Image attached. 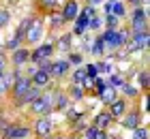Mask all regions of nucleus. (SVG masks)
<instances>
[{"mask_svg": "<svg viewBox=\"0 0 150 139\" xmlns=\"http://www.w3.org/2000/svg\"><path fill=\"white\" fill-rule=\"evenodd\" d=\"M97 71H99V73H112V62H99V64H97Z\"/></svg>", "mask_w": 150, "mask_h": 139, "instance_id": "nucleus-36", "label": "nucleus"}, {"mask_svg": "<svg viewBox=\"0 0 150 139\" xmlns=\"http://www.w3.org/2000/svg\"><path fill=\"white\" fill-rule=\"evenodd\" d=\"M73 83H75V86H81V88H88V86L92 83V79L86 75V68H84V66L77 68V71L73 73Z\"/></svg>", "mask_w": 150, "mask_h": 139, "instance_id": "nucleus-16", "label": "nucleus"}, {"mask_svg": "<svg viewBox=\"0 0 150 139\" xmlns=\"http://www.w3.org/2000/svg\"><path fill=\"white\" fill-rule=\"evenodd\" d=\"M9 22H11V13L6 9H0V28H4Z\"/></svg>", "mask_w": 150, "mask_h": 139, "instance_id": "nucleus-28", "label": "nucleus"}, {"mask_svg": "<svg viewBox=\"0 0 150 139\" xmlns=\"http://www.w3.org/2000/svg\"><path fill=\"white\" fill-rule=\"evenodd\" d=\"M112 15H116V17H118V19H122V17H127V6H125V2H120V0H118V2H112Z\"/></svg>", "mask_w": 150, "mask_h": 139, "instance_id": "nucleus-22", "label": "nucleus"}, {"mask_svg": "<svg viewBox=\"0 0 150 139\" xmlns=\"http://www.w3.org/2000/svg\"><path fill=\"white\" fill-rule=\"evenodd\" d=\"M54 47H56L58 52H69V49H71V34H62Z\"/></svg>", "mask_w": 150, "mask_h": 139, "instance_id": "nucleus-23", "label": "nucleus"}, {"mask_svg": "<svg viewBox=\"0 0 150 139\" xmlns=\"http://www.w3.org/2000/svg\"><path fill=\"white\" fill-rule=\"evenodd\" d=\"M139 124H142V114L139 111H129L127 116H122V126L129 128V131L137 128Z\"/></svg>", "mask_w": 150, "mask_h": 139, "instance_id": "nucleus-8", "label": "nucleus"}, {"mask_svg": "<svg viewBox=\"0 0 150 139\" xmlns=\"http://www.w3.org/2000/svg\"><path fill=\"white\" fill-rule=\"evenodd\" d=\"M139 86L144 88V90H148L150 88V79H148V71H142L139 73Z\"/></svg>", "mask_w": 150, "mask_h": 139, "instance_id": "nucleus-31", "label": "nucleus"}, {"mask_svg": "<svg viewBox=\"0 0 150 139\" xmlns=\"http://www.w3.org/2000/svg\"><path fill=\"white\" fill-rule=\"evenodd\" d=\"M73 22H75L73 34H77V37H81V34H84V32L88 30V22H90V19H88V17H84V15H81V13H79V15L75 17V19H73Z\"/></svg>", "mask_w": 150, "mask_h": 139, "instance_id": "nucleus-17", "label": "nucleus"}, {"mask_svg": "<svg viewBox=\"0 0 150 139\" xmlns=\"http://www.w3.org/2000/svg\"><path fill=\"white\" fill-rule=\"evenodd\" d=\"M13 64L15 66H24L26 62L30 60V52L28 49H24V47H17V49H13Z\"/></svg>", "mask_w": 150, "mask_h": 139, "instance_id": "nucleus-13", "label": "nucleus"}, {"mask_svg": "<svg viewBox=\"0 0 150 139\" xmlns=\"http://www.w3.org/2000/svg\"><path fill=\"white\" fill-rule=\"evenodd\" d=\"M118 22H120V19L116 17V15H112V13L105 17V24H107V28H116V26H118Z\"/></svg>", "mask_w": 150, "mask_h": 139, "instance_id": "nucleus-37", "label": "nucleus"}, {"mask_svg": "<svg viewBox=\"0 0 150 139\" xmlns=\"http://www.w3.org/2000/svg\"><path fill=\"white\" fill-rule=\"evenodd\" d=\"M133 139H148V128H142V126L133 128Z\"/></svg>", "mask_w": 150, "mask_h": 139, "instance_id": "nucleus-29", "label": "nucleus"}, {"mask_svg": "<svg viewBox=\"0 0 150 139\" xmlns=\"http://www.w3.org/2000/svg\"><path fill=\"white\" fill-rule=\"evenodd\" d=\"M47 139H50V137H47ZM56 139H60V137H56Z\"/></svg>", "mask_w": 150, "mask_h": 139, "instance_id": "nucleus-51", "label": "nucleus"}, {"mask_svg": "<svg viewBox=\"0 0 150 139\" xmlns=\"http://www.w3.org/2000/svg\"><path fill=\"white\" fill-rule=\"evenodd\" d=\"M69 64H81V56L79 54H71L69 56Z\"/></svg>", "mask_w": 150, "mask_h": 139, "instance_id": "nucleus-40", "label": "nucleus"}, {"mask_svg": "<svg viewBox=\"0 0 150 139\" xmlns=\"http://www.w3.org/2000/svg\"><path fill=\"white\" fill-rule=\"evenodd\" d=\"M127 114V101H122V99H114L112 103H110V116L114 118H122Z\"/></svg>", "mask_w": 150, "mask_h": 139, "instance_id": "nucleus-10", "label": "nucleus"}, {"mask_svg": "<svg viewBox=\"0 0 150 139\" xmlns=\"http://www.w3.org/2000/svg\"><path fill=\"white\" fill-rule=\"evenodd\" d=\"M54 107L56 109H60V111H64L67 107H69V96H67V92H62V90H58L56 92V96H54Z\"/></svg>", "mask_w": 150, "mask_h": 139, "instance_id": "nucleus-19", "label": "nucleus"}, {"mask_svg": "<svg viewBox=\"0 0 150 139\" xmlns=\"http://www.w3.org/2000/svg\"><path fill=\"white\" fill-rule=\"evenodd\" d=\"M90 52L94 54V56H103L107 49H105V41L101 39V37H97L94 39V43H92V47H90Z\"/></svg>", "mask_w": 150, "mask_h": 139, "instance_id": "nucleus-24", "label": "nucleus"}, {"mask_svg": "<svg viewBox=\"0 0 150 139\" xmlns=\"http://www.w3.org/2000/svg\"><path fill=\"white\" fill-rule=\"evenodd\" d=\"M30 81H32V86H37V88H47V83H50V73H45V71H39L35 75H30Z\"/></svg>", "mask_w": 150, "mask_h": 139, "instance_id": "nucleus-14", "label": "nucleus"}, {"mask_svg": "<svg viewBox=\"0 0 150 139\" xmlns=\"http://www.w3.org/2000/svg\"><path fill=\"white\" fill-rule=\"evenodd\" d=\"M41 4L47 9V6H54V4H56V0H41Z\"/></svg>", "mask_w": 150, "mask_h": 139, "instance_id": "nucleus-43", "label": "nucleus"}, {"mask_svg": "<svg viewBox=\"0 0 150 139\" xmlns=\"http://www.w3.org/2000/svg\"><path fill=\"white\" fill-rule=\"evenodd\" d=\"M2 75H4V71H0V77H2Z\"/></svg>", "mask_w": 150, "mask_h": 139, "instance_id": "nucleus-48", "label": "nucleus"}, {"mask_svg": "<svg viewBox=\"0 0 150 139\" xmlns=\"http://www.w3.org/2000/svg\"><path fill=\"white\" fill-rule=\"evenodd\" d=\"M69 60H58V62H52V77H62V75L69 73Z\"/></svg>", "mask_w": 150, "mask_h": 139, "instance_id": "nucleus-15", "label": "nucleus"}, {"mask_svg": "<svg viewBox=\"0 0 150 139\" xmlns=\"http://www.w3.org/2000/svg\"><path fill=\"white\" fill-rule=\"evenodd\" d=\"M84 68H86V75H88L90 79H94V77L99 75V71H97V64H86Z\"/></svg>", "mask_w": 150, "mask_h": 139, "instance_id": "nucleus-33", "label": "nucleus"}, {"mask_svg": "<svg viewBox=\"0 0 150 139\" xmlns=\"http://www.w3.org/2000/svg\"><path fill=\"white\" fill-rule=\"evenodd\" d=\"M101 24H103V19L94 15V17H90V22H88V28H92V30H99V28H101Z\"/></svg>", "mask_w": 150, "mask_h": 139, "instance_id": "nucleus-34", "label": "nucleus"}, {"mask_svg": "<svg viewBox=\"0 0 150 139\" xmlns=\"http://www.w3.org/2000/svg\"><path fill=\"white\" fill-rule=\"evenodd\" d=\"M54 52H56L54 43H45V45L37 47V49L30 54V60H32V62H39V60H43V58H50V56H52Z\"/></svg>", "mask_w": 150, "mask_h": 139, "instance_id": "nucleus-7", "label": "nucleus"}, {"mask_svg": "<svg viewBox=\"0 0 150 139\" xmlns=\"http://www.w3.org/2000/svg\"><path fill=\"white\" fill-rule=\"evenodd\" d=\"M112 122H114V118L110 116V111H101V114H97V116H94V120H92V124L97 128H101V131H107L112 126Z\"/></svg>", "mask_w": 150, "mask_h": 139, "instance_id": "nucleus-9", "label": "nucleus"}, {"mask_svg": "<svg viewBox=\"0 0 150 139\" xmlns=\"http://www.w3.org/2000/svg\"><path fill=\"white\" fill-rule=\"evenodd\" d=\"M92 81H94V88H97V92H101V90H103V88L107 86V83H105L103 79H101V77H94Z\"/></svg>", "mask_w": 150, "mask_h": 139, "instance_id": "nucleus-39", "label": "nucleus"}, {"mask_svg": "<svg viewBox=\"0 0 150 139\" xmlns=\"http://www.w3.org/2000/svg\"><path fill=\"white\" fill-rule=\"evenodd\" d=\"M101 39L105 41V49H118V47L125 45L122 30H116V28H107V30L101 34Z\"/></svg>", "mask_w": 150, "mask_h": 139, "instance_id": "nucleus-3", "label": "nucleus"}, {"mask_svg": "<svg viewBox=\"0 0 150 139\" xmlns=\"http://www.w3.org/2000/svg\"><path fill=\"white\" fill-rule=\"evenodd\" d=\"M13 81H15V77H13V73H4L2 77H0V96H2V94H6V92L11 90Z\"/></svg>", "mask_w": 150, "mask_h": 139, "instance_id": "nucleus-20", "label": "nucleus"}, {"mask_svg": "<svg viewBox=\"0 0 150 139\" xmlns=\"http://www.w3.org/2000/svg\"><path fill=\"white\" fill-rule=\"evenodd\" d=\"M52 28H60V26H62L64 24V17H62V13H54V15H52Z\"/></svg>", "mask_w": 150, "mask_h": 139, "instance_id": "nucleus-27", "label": "nucleus"}, {"mask_svg": "<svg viewBox=\"0 0 150 139\" xmlns=\"http://www.w3.org/2000/svg\"><path fill=\"white\" fill-rule=\"evenodd\" d=\"M79 13H81L84 17H88V19L97 15V13H94V6H90V4H86V6H84V11H79Z\"/></svg>", "mask_w": 150, "mask_h": 139, "instance_id": "nucleus-38", "label": "nucleus"}, {"mask_svg": "<svg viewBox=\"0 0 150 139\" xmlns=\"http://www.w3.org/2000/svg\"><path fill=\"white\" fill-rule=\"evenodd\" d=\"M75 139H86V137H75Z\"/></svg>", "mask_w": 150, "mask_h": 139, "instance_id": "nucleus-49", "label": "nucleus"}, {"mask_svg": "<svg viewBox=\"0 0 150 139\" xmlns=\"http://www.w3.org/2000/svg\"><path fill=\"white\" fill-rule=\"evenodd\" d=\"M6 62H9V58H6V54L2 52V54H0V71H4V68H6Z\"/></svg>", "mask_w": 150, "mask_h": 139, "instance_id": "nucleus-42", "label": "nucleus"}, {"mask_svg": "<svg viewBox=\"0 0 150 139\" xmlns=\"http://www.w3.org/2000/svg\"><path fill=\"white\" fill-rule=\"evenodd\" d=\"M107 86H112L114 90H118V88L125 86V77H120V75H112V77H110V83H107Z\"/></svg>", "mask_w": 150, "mask_h": 139, "instance_id": "nucleus-25", "label": "nucleus"}, {"mask_svg": "<svg viewBox=\"0 0 150 139\" xmlns=\"http://www.w3.org/2000/svg\"><path fill=\"white\" fill-rule=\"evenodd\" d=\"M73 86H75V83H73ZM81 94H84V92H81V86H75V88H73V99H75V101H79V99H81Z\"/></svg>", "mask_w": 150, "mask_h": 139, "instance_id": "nucleus-41", "label": "nucleus"}, {"mask_svg": "<svg viewBox=\"0 0 150 139\" xmlns=\"http://www.w3.org/2000/svg\"><path fill=\"white\" fill-rule=\"evenodd\" d=\"M67 139H75V137H67Z\"/></svg>", "mask_w": 150, "mask_h": 139, "instance_id": "nucleus-50", "label": "nucleus"}, {"mask_svg": "<svg viewBox=\"0 0 150 139\" xmlns=\"http://www.w3.org/2000/svg\"><path fill=\"white\" fill-rule=\"evenodd\" d=\"M35 64H39V68H41V71L50 73V77H52V60H50V58H43V60L35 62Z\"/></svg>", "mask_w": 150, "mask_h": 139, "instance_id": "nucleus-26", "label": "nucleus"}, {"mask_svg": "<svg viewBox=\"0 0 150 139\" xmlns=\"http://www.w3.org/2000/svg\"><path fill=\"white\" fill-rule=\"evenodd\" d=\"M107 2H118V0H107Z\"/></svg>", "mask_w": 150, "mask_h": 139, "instance_id": "nucleus-46", "label": "nucleus"}, {"mask_svg": "<svg viewBox=\"0 0 150 139\" xmlns=\"http://www.w3.org/2000/svg\"><path fill=\"white\" fill-rule=\"evenodd\" d=\"M135 30H148V19H144V22H131V32Z\"/></svg>", "mask_w": 150, "mask_h": 139, "instance_id": "nucleus-30", "label": "nucleus"}, {"mask_svg": "<svg viewBox=\"0 0 150 139\" xmlns=\"http://www.w3.org/2000/svg\"><path fill=\"white\" fill-rule=\"evenodd\" d=\"M28 133H30V128H26V126H6L4 139H24Z\"/></svg>", "mask_w": 150, "mask_h": 139, "instance_id": "nucleus-12", "label": "nucleus"}, {"mask_svg": "<svg viewBox=\"0 0 150 139\" xmlns=\"http://www.w3.org/2000/svg\"><path fill=\"white\" fill-rule=\"evenodd\" d=\"M35 133H37L39 139H47V137H50V133H52V120L47 116H43V118H39V120H37Z\"/></svg>", "mask_w": 150, "mask_h": 139, "instance_id": "nucleus-6", "label": "nucleus"}, {"mask_svg": "<svg viewBox=\"0 0 150 139\" xmlns=\"http://www.w3.org/2000/svg\"><path fill=\"white\" fill-rule=\"evenodd\" d=\"M30 88H32L30 77H24V75H22V77H17L15 81H13V86H11L9 92H11V96H13L15 101H19V99H22V96L30 90ZM15 101H13V103H15Z\"/></svg>", "mask_w": 150, "mask_h": 139, "instance_id": "nucleus-4", "label": "nucleus"}, {"mask_svg": "<svg viewBox=\"0 0 150 139\" xmlns=\"http://www.w3.org/2000/svg\"><path fill=\"white\" fill-rule=\"evenodd\" d=\"M52 109H54V96L52 94H43L41 92L39 99L30 103V111L37 114V116H50Z\"/></svg>", "mask_w": 150, "mask_h": 139, "instance_id": "nucleus-2", "label": "nucleus"}, {"mask_svg": "<svg viewBox=\"0 0 150 139\" xmlns=\"http://www.w3.org/2000/svg\"><path fill=\"white\" fill-rule=\"evenodd\" d=\"M2 49H4V47H2V45H0V54H2Z\"/></svg>", "mask_w": 150, "mask_h": 139, "instance_id": "nucleus-47", "label": "nucleus"}, {"mask_svg": "<svg viewBox=\"0 0 150 139\" xmlns=\"http://www.w3.org/2000/svg\"><path fill=\"white\" fill-rule=\"evenodd\" d=\"M41 37H43V22H41L39 17H35V19L30 22L26 34H24V41H26V43H39Z\"/></svg>", "mask_w": 150, "mask_h": 139, "instance_id": "nucleus-5", "label": "nucleus"}, {"mask_svg": "<svg viewBox=\"0 0 150 139\" xmlns=\"http://www.w3.org/2000/svg\"><path fill=\"white\" fill-rule=\"evenodd\" d=\"M19 43H22V39H17V37H13V39L9 41V43H6V45H4V49H11V52H13V49H17V47H19Z\"/></svg>", "mask_w": 150, "mask_h": 139, "instance_id": "nucleus-35", "label": "nucleus"}, {"mask_svg": "<svg viewBox=\"0 0 150 139\" xmlns=\"http://www.w3.org/2000/svg\"><path fill=\"white\" fill-rule=\"evenodd\" d=\"M84 137L86 139H107V133H105V131H101V128H97L92 124V126H86L84 128Z\"/></svg>", "mask_w": 150, "mask_h": 139, "instance_id": "nucleus-18", "label": "nucleus"}, {"mask_svg": "<svg viewBox=\"0 0 150 139\" xmlns=\"http://www.w3.org/2000/svg\"><path fill=\"white\" fill-rule=\"evenodd\" d=\"M120 90H125V94H127V96H137V88L131 86V83H127V81H125V86H122Z\"/></svg>", "mask_w": 150, "mask_h": 139, "instance_id": "nucleus-32", "label": "nucleus"}, {"mask_svg": "<svg viewBox=\"0 0 150 139\" xmlns=\"http://www.w3.org/2000/svg\"><path fill=\"white\" fill-rule=\"evenodd\" d=\"M77 15H79V4L75 2V0H69V2L62 6V17H64V22H73Z\"/></svg>", "mask_w": 150, "mask_h": 139, "instance_id": "nucleus-11", "label": "nucleus"}, {"mask_svg": "<svg viewBox=\"0 0 150 139\" xmlns=\"http://www.w3.org/2000/svg\"><path fill=\"white\" fill-rule=\"evenodd\" d=\"M148 41H150V34L148 30H135L131 32V39L127 41V52H146L148 49Z\"/></svg>", "mask_w": 150, "mask_h": 139, "instance_id": "nucleus-1", "label": "nucleus"}, {"mask_svg": "<svg viewBox=\"0 0 150 139\" xmlns=\"http://www.w3.org/2000/svg\"><path fill=\"white\" fill-rule=\"evenodd\" d=\"M99 96H101V103H105V105H110L114 99H118V94H116V90H114L112 86H105V88L99 92Z\"/></svg>", "mask_w": 150, "mask_h": 139, "instance_id": "nucleus-21", "label": "nucleus"}, {"mask_svg": "<svg viewBox=\"0 0 150 139\" xmlns=\"http://www.w3.org/2000/svg\"><path fill=\"white\" fill-rule=\"evenodd\" d=\"M142 101H144V111H146V114H148V109H150V99H148V96H144V99H142Z\"/></svg>", "mask_w": 150, "mask_h": 139, "instance_id": "nucleus-44", "label": "nucleus"}, {"mask_svg": "<svg viewBox=\"0 0 150 139\" xmlns=\"http://www.w3.org/2000/svg\"><path fill=\"white\" fill-rule=\"evenodd\" d=\"M101 2H103V0H88V4H90V6H94V4H101Z\"/></svg>", "mask_w": 150, "mask_h": 139, "instance_id": "nucleus-45", "label": "nucleus"}]
</instances>
